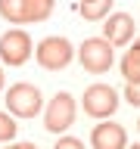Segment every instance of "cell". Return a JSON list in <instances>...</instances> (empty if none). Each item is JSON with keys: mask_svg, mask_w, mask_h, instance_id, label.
Masks as SVG:
<instances>
[{"mask_svg": "<svg viewBox=\"0 0 140 149\" xmlns=\"http://www.w3.org/2000/svg\"><path fill=\"white\" fill-rule=\"evenodd\" d=\"M112 3L115 0H90V3H81V16L87 19V22H103V19L109 16V9H112Z\"/></svg>", "mask_w": 140, "mask_h": 149, "instance_id": "8fae6325", "label": "cell"}, {"mask_svg": "<svg viewBox=\"0 0 140 149\" xmlns=\"http://www.w3.org/2000/svg\"><path fill=\"white\" fill-rule=\"evenodd\" d=\"M53 149H84V143L78 137H59V143H56Z\"/></svg>", "mask_w": 140, "mask_h": 149, "instance_id": "9a60e30c", "label": "cell"}, {"mask_svg": "<svg viewBox=\"0 0 140 149\" xmlns=\"http://www.w3.org/2000/svg\"><path fill=\"white\" fill-rule=\"evenodd\" d=\"M125 100H128L134 109H140V84H128V87H125Z\"/></svg>", "mask_w": 140, "mask_h": 149, "instance_id": "5bb4252c", "label": "cell"}, {"mask_svg": "<svg viewBox=\"0 0 140 149\" xmlns=\"http://www.w3.org/2000/svg\"><path fill=\"white\" fill-rule=\"evenodd\" d=\"M6 109L16 118H34L37 112L44 109V96H41V90H37L34 84L19 81V84H13L6 90Z\"/></svg>", "mask_w": 140, "mask_h": 149, "instance_id": "6da1fadb", "label": "cell"}, {"mask_svg": "<svg viewBox=\"0 0 140 149\" xmlns=\"http://www.w3.org/2000/svg\"><path fill=\"white\" fill-rule=\"evenodd\" d=\"M81 3H90V0H81Z\"/></svg>", "mask_w": 140, "mask_h": 149, "instance_id": "d6986e66", "label": "cell"}, {"mask_svg": "<svg viewBox=\"0 0 140 149\" xmlns=\"http://www.w3.org/2000/svg\"><path fill=\"white\" fill-rule=\"evenodd\" d=\"M78 59H81L84 72L103 74V72H109V65H112V44L106 37H87L78 47Z\"/></svg>", "mask_w": 140, "mask_h": 149, "instance_id": "5b68a950", "label": "cell"}, {"mask_svg": "<svg viewBox=\"0 0 140 149\" xmlns=\"http://www.w3.org/2000/svg\"><path fill=\"white\" fill-rule=\"evenodd\" d=\"M81 106H84V115L103 121L118 109V93L112 90L109 84H90L84 90V96H81Z\"/></svg>", "mask_w": 140, "mask_h": 149, "instance_id": "277c9868", "label": "cell"}, {"mask_svg": "<svg viewBox=\"0 0 140 149\" xmlns=\"http://www.w3.org/2000/svg\"><path fill=\"white\" fill-rule=\"evenodd\" d=\"M34 53V47H31V37L28 31L22 28H9L6 34L0 37V62L6 65H25Z\"/></svg>", "mask_w": 140, "mask_h": 149, "instance_id": "8992f818", "label": "cell"}, {"mask_svg": "<svg viewBox=\"0 0 140 149\" xmlns=\"http://www.w3.org/2000/svg\"><path fill=\"white\" fill-rule=\"evenodd\" d=\"M90 146L93 149H125L128 146V134L121 124H112V121H103L90 130Z\"/></svg>", "mask_w": 140, "mask_h": 149, "instance_id": "ba28073f", "label": "cell"}, {"mask_svg": "<svg viewBox=\"0 0 140 149\" xmlns=\"http://www.w3.org/2000/svg\"><path fill=\"white\" fill-rule=\"evenodd\" d=\"M75 112H78V106H75V96H72V93H65V90H59L53 100H50L47 112H44V127L50 130V134H62V130L72 127Z\"/></svg>", "mask_w": 140, "mask_h": 149, "instance_id": "3957f363", "label": "cell"}, {"mask_svg": "<svg viewBox=\"0 0 140 149\" xmlns=\"http://www.w3.org/2000/svg\"><path fill=\"white\" fill-rule=\"evenodd\" d=\"M121 74H125L128 84H140V37L134 40V47L121 59Z\"/></svg>", "mask_w": 140, "mask_h": 149, "instance_id": "9c48e42d", "label": "cell"}, {"mask_svg": "<svg viewBox=\"0 0 140 149\" xmlns=\"http://www.w3.org/2000/svg\"><path fill=\"white\" fill-rule=\"evenodd\" d=\"M6 149H37V146H34V143H9Z\"/></svg>", "mask_w": 140, "mask_h": 149, "instance_id": "2e32d148", "label": "cell"}, {"mask_svg": "<svg viewBox=\"0 0 140 149\" xmlns=\"http://www.w3.org/2000/svg\"><path fill=\"white\" fill-rule=\"evenodd\" d=\"M103 37L112 47L131 44V37H134V16H128V13H109L103 19Z\"/></svg>", "mask_w": 140, "mask_h": 149, "instance_id": "52a82bcc", "label": "cell"}, {"mask_svg": "<svg viewBox=\"0 0 140 149\" xmlns=\"http://www.w3.org/2000/svg\"><path fill=\"white\" fill-rule=\"evenodd\" d=\"M72 56H75L72 44H69L65 37H59V34L44 37V40L37 44V50H34L37 65H41V68H47V72H59V68H65V65L72 62Z\"/></svg>", "mask_w": 140, "mask_h": 149, "instance_id": "7a4b0ae2", "label": "cell"}, {"mask_svg": "<svg viewBox=\"0 0 140 149\" xmlns=\"http://www.w3.org/2000/svg\"><path fill=\"white\" fill-rule=\"evenodd\" d=\"M22 13H25V0H0V16L9 25H22Z\"/></svg>", "mask_w": 140, "mask_h": 149, "instance_id": "7c38bea8", "label": "cell"}, {"mask_svg": "<svg viewBox=\"0 0 140 149\" xmlns=\"http://www.w3.org/2000/svg\"><path fill=\"white\" fill-rule=\"evenodd\" d=\"M19 124L9 118V112H0V143H9V140L16 137Z\"/></svg>", "mask_w": 140, "mask_h": 149, "instance_id": "4fadbf2b", "label": "cell"}, {"mask_svg": "<svg viewBox=\"0 0 140 149\" xmlns=\"http://www.w3.org/2000/svg\"><path fill=\"white\" fill-rule=\"evenodd\" d=\"M53 13V0H25V13H22V25H34L44 22Z\"/></svg>", "mask_w": 140, "mask_h": 149, "instance_id": "30bf717a", "label": "cell"}, {"mask_svg": "<svg viewBox=\"0 0 140 149\" xmlns=\"http://www.w3.org/2000/svg\"><path fill=\"white\" fill-rule=\"evenodd\" d=\"M125 149H140V143H134V146H125Z\"/></svg>", "mask_w": 140, "mask_h": 149, "instance_id": "ac0fdd59", "label": "cell"}, {"mask_svg": "<svg viewBox=\"0 0 140 149\" xmlns=\"http://www.w3.org/2000/svg\"><path fill=\"white\" fill-rule=\"evenodd\" d=\"M0 90H3V68H0Z\"/></svg>", "mask_w": 140, "mask_h": 149, "instance_id": "e0dca14e", "label": "cell"}]
</instances>
